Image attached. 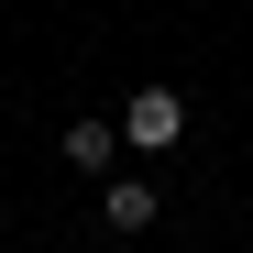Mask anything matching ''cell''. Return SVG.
Wrapping results in <instances>:
<instances>
[{"label": "cell", "mask_w": 253, "mask_h": 253, "mask_svg": "<svg viewBox=\"0 0 253 253\" xmlns=\"http://www.w3.org/2000/svg\"><path fill=\"white\" fill-rule=\"evenodd\" d=\"M176 132H187V99H176V88H132V99H121V143H143V154H165Z\"/></svg>", "instance_id": "cell-1"}, {"label": "cell", "mask_w": 253, "mask_h": 253, "mask_svg": "<svg viewBox=\"0 0 253 253\" xmlns=\"http://www.w3.org/2000/svg\"><path fill=\"white\" fill-rule=\"evenodd\" d=\"M99 220H110V231H154V187L110 165V176H99Z\"/></svg>", "instance_id": "cell-2"}, {"label": "cell", "mask_w": 253, "mask_h": 253, "mask_svg": "<svg viewBox=\"0 0 253 253\" xmlns=\"http://www.w3.org/2000/svg\"><path fill=\"white\" fill-rule=\"evenodd\" d=\"M66 165H77V176H110V165H121V132H110V121H66Z\"/></svg>", "instance_id": "cell-3"}]
</instances>
